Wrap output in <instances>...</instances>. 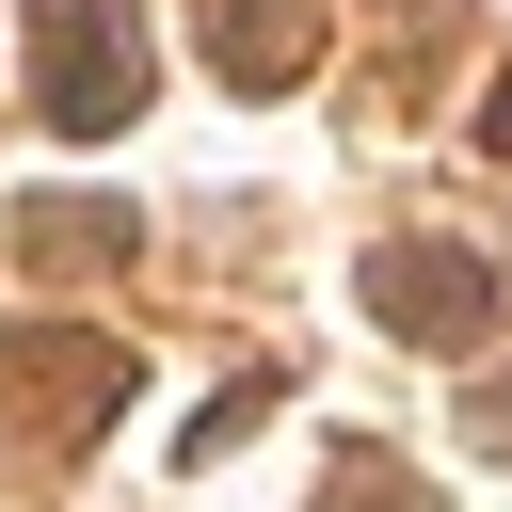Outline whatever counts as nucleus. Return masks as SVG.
I'll use <instances>...</instances> for the list:
<instances>
[{"label":"nucleus","mask_w":512,"mask_h":512,"mask_svg":"<svg viewBox=\"0 0 512 512\" xmlns=\"http://www.w3.org/2000/svg\"><path fill=\"white\" fill-rule=\"evenodd\" d=\"M464 432H480V448L512 464V384H480V400H464Z\"/></svg>","instance_id":"nucleus-7"},{"label":"nucleus","mask_w":512,"mask_h":512,"mask_svg":"<svg viewBox=\"0 0 512 512\" xmlns=\"http://www.w3.org/2000/svg\"><path fill=\"white\" fill-rule=\"evenodd\" d=\"M32 112L48 128H128L144 112V16L128 0H32Z\"/></svg>","instance_id":"nucleus-1"},{"label":"nucleus","mask_w":512,"mask_h":512,"mask_svg":"<svg viewBox=\"0 0 512 512\" xmlns=\"http://www.w3.org/2000/svg\"><path fill=\"white\" fill-rule=\"evenodd\" d=\"M256 416H272V368H256V384H240V400H208V416H192V464H224V448H240V432H256Z\"/></svg>","instance_id":"nucleus-6"},{"label":"nucleus","mask_w":512,"mask_h":512,"mask_svg":"<svg viewBox=\"0 0 512 512\" xmlns=\"http://www.w3.org/2000/svg\"><path fill=\"white\" fill-rule=\"evenodd\" d=\"M208 64H224L240 96H256V80H304V64H320V16H304V0H208Z\"/></svg>","instance_id":"nucleus-4"},{"label":"nucleus","mask_w":512,"mask_h":512,"mask_svg":"<svg viewBox=\"0 0 512 512\" xmlns=\"http://www.w3.org/2000/svg\"><path fill=\"white\" fill-rule=\"evenodd\" d=\"M384 512H416V496H384Z\"/></svg>","instance_id":"nucleus-9"},{"label":"nucleus","mask_w":512,"mask_h":512,"mask_svg":"<svg viewBox=\"0 0 512 512\" xmlns=\"http://www.w3.org/2000/svg\"><path fill=\"white\" fill-rule=\"evenodd\" d=\"M368 320L416 336V352H464V336L496 320V256H464V240H400V256H368Z\"/></svg>","instance_id":"nucleus-3"},{"label":"nucleus","mask_w":512,"mask_h":512,"mask_svg":"<svg viewBox=\"0 0 512 512\" xmlns=\"http://www.w3.org/2000/svg\"><path fill=\"white\" fill-rule=\"evenodd\" d=\"M16 240H32L48 272H112V256H144V240H128V208H96V192H32V208H16Z\"/></svg>","instance_id":"nucleus-5"},{"label":"nucleus","mask_w":512,"mask_h":512,"mask_svg":"<svg viewBox=\"0 0 512 512\" xmlns=\"http://www.w3.org/2000/svg\"><path fill=\"white\" fill-rule=\"evenodd\" d=\"M0 400H16L32 448H96V432L128 416V352L80 336V320H16V336H0Z\"/></svg>","instance_id":"nucleus-2"},{"label":"nucleus","mask_w":512,"mask_h":512,"mask_svg":"<svg viewBox=\"0 0 512 512\" xmlns=\"http://www.w3.org/2000/svg\"><path fill=\"white\" fill-rule=\"evenodd\" d=\"M480 144H496V160H512V64H496V96H480Z\"/></svg>","instance_id":"nucleus-8"}]
</instances>
